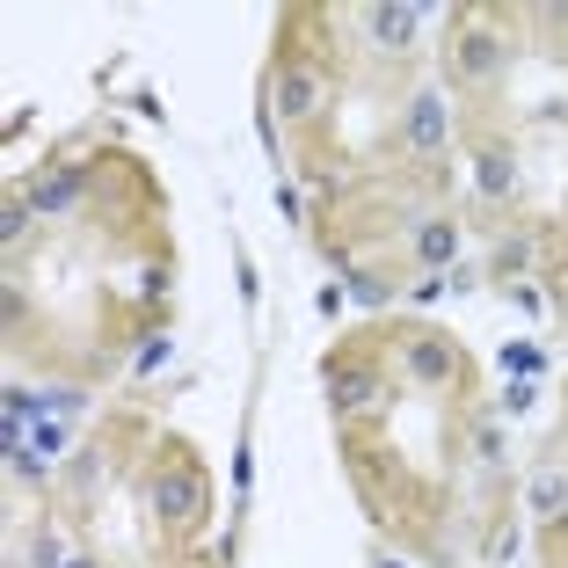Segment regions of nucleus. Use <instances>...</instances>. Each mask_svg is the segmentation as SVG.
Segmentation results:
<instances>
[{
  "mask_svg": "<svg viewBox=\"0 0 568 568\" xmlns=\"http://www.w3.org/2000/svg\"><path fill=\"white\" fill-rule=\"evenodd\" d=\"M416 30H423V8H408V0H402V8H365V37L379 51H408Z\"/></svg>",
  "mask_w": 568,
  "mask_h": 568,
  "instance_id": "1a4fd4ad",
  "label": "nucleus"
},
{
  "mask_svg": "<svg viewBox=\"0 0 568 568\" xmlns=\"http://www.w3.org/2000/svg\"><path fill=\"white\" fill-rule=\"evenodd\" d=\"M525 510L539 525H568V459H539L525 481Z\"/></svg>",
  "mask_w": 568,
  "mask_h": 568,
  "instance_id": "6e6552de",
  "label": "nucleus"
},
{
  "mask_svg": "<svg viewBox=\"0 0 568 568\" xmlns=\"http://www.w3.org/2000/svg\"><path fill=\"white\" fill-rule=\"evenodd\" d=\"M146 503H153V518H161V525L190 532V525H204V510H212V481H204L197 467H161L146 481Z\"/></svg>",
  "mask_w": 568,
  "mask_h": 568,
  "instance_id": "f257e3e1",
  "label": "nucleus"
},
{
  "mask_svg": "<svg viewBox=\"0 0 568 568\" xmlns=\"http://www.w3.org/2000/svg\"><path fill=\"white\" fill-rule=\"evenodd\" d=\"M445 139H452V124H445V102L423 88V95H408V132H402V146L416 153V161H437L445 153Z\"/></svg>",
  "mask_w": 568,
  "mask_h": 568,
  "instance_id": "0eeeda50",
  "label": "nucleus"
},
{
  "mask_svg": "<svg viewBox=\"0 0 568 568\" xmlns=\"http://www.w3.org/2000/svg\"><path fill=\"white\" fill-rule=\"evenodd\" d=\"M503 67H510V44L496 30H459V44H452V73L459 81H496Z\"/></svg>",
  "mask_w": 568,
  "mask_h": 568,
  "instance_id": "423d86ee",
  "label": "nucleus"
},
{
  "mask_svg": "<svg viewBox=\"0 0 568 568\" xmlns=\"http://www.w3.org/2000/svg\"><path fill=\"white\" fill-rule=\"evenodd\" d=\"M59 452H67V430L37 416L30 430H22L16 445H8V467H16V481H44V474L59 467Z\"/></svg>",
  "mask_w": 568,
  "mask_h": 568,
  "instance_id": "20e7f679",
  "label": "nucleus"
},
{
  "mask_svg": "<svg viewBox=\"0 0 568 568\" xmlns=\"http://www.w3.org/2000/svg\"><path fill=\"white\" fill-rule=\"evenodd\" d=\"M474 183H481V197H510V190H518V153L510 146H481L474 153Z\"/></svg>",
  "mask_w": 568,
  "mask_h": 568,
  "instance_id": "9d476101",
  "label": "nucleus"
},
{
  "mask_svg": "<svg viewBox=\"0 0 568 568\" xmlns=\"http://www.w3.org/2000/svg\"><path fill=\"white\" fill-rule=\"evenodd\" d=\"M30 219H37V212H30V204L16 197V204H8V212H0V241H8V248H16V241L30 234Z\"/></svg>",
  "mask_w": 568,
  "mask_h": 568,
  "instance_id": "dca6fc26",
  "label": "nucleus"
},
{
  "mask_svg": "<svg viewBox=\"0 0 568 568\" xmlns=\"http://www.w3.org/2000/svg\"><path fill=\"white\" fill-rule=\"evenodd\" d=\"M277 110H284L292 124L314 118V110H321V81H314V73H300V67H284V73H277Z\"/></svg>",
  "mask_w": 568,
  "mask_h": 568,
  "instance_id": "f8f14e48",
  "label": "nucleus"
},
{
  "mask_svg": "<svg viewBox=\"0 0 568 568\" xmlns=\"http://www.w3.org/2000/svg\"><path fill=\"white\" fill-rule=\"evenodd\" d=\"M379 394H386L379 365H365V357H343V365H328V408H335V416H365Z\"/></svg>",
  "mask_w": 568,
  "mask_h": 568,
  "instance_id": "7ed1b4c3",
  "label": "nucleus"
},
{
  "mask_svg": "<svg viewBox=\"0 0 568 568\" xmlns=\"http://www.w3.org/2000/svg\"><path fill=\"white\" fill-rule=\"evenodd\" d=\"M102 481V452L88 445V452H73V467H67V488H73V503H88V488Z\"/></svg>",
  "mask_w": 568,
  "mask_h": 568,
  "instance_id": "ddd939ff",
  "label": "nucleus"
},
{
  "mask_svg": "<svg viewBox=\"0 0 568 568\" xmlns=\"http://www.w3.org/2000/svg\"><path fill=\"white\" fill-rule=\"evenodd\" d=\"M351 300L357 306H386V284L372 277V270H357V277H351Z\"/></svg>",
  "mask_w": 568,
  "mask_h": 568,
  "instance_id": "f3484780",
  "label": "nucleus"
},
{
  "mask_svg": "<svg viewBox=\"0 0 568 568\" xmlns=\"http://www.w3.org/2000/svg\"><path fill=\"white\" fill-rule=\"evenodd\" d=\"M88 183H95V168H88V161H67V168H51V175H37V183L22 190V204H30L37 219H67V212H81Z\"/></svg>",
  "mask_w": 568,
  "mask_h": 568,
  "instance_id": "f03ea898",
  "label": "nucleus"
},
{
  "mask_svg": "<svg viewBox=\"0 0 568 568\" xmlns=\"http://www.w3.org/2000/svg\"><path fill=\"white\" fill-rule=\"evenodd\" d=\"M532 394H539V386H532V379H518L510 394H503V408H510V416H525V408H532Z\"/></svg>",
  "mask_w": 568,
  "mask_h": 568,
  "instance_id": "a211bd4d",
  "label": "nucleus"
},
{
  "mask_svg": "<svg viewBox=\"0 0 568 568\" xmlns=\"http://www.w3.org/2000/svg\"><path fill=\"white\" fill-rule=\"evenodd\" d=\"M474 452H481L488 467H503V459H510V437H503L496 423H481V430H474Z\"/></svg>",
  "mask_w": 568,
  "mask_h": 568,
  "instance_id": "2eb2a0df",
  "label": "nucleus"
},
{
  "mask_svg": "<svg viewBox=\"0 0 568 568\" xmlns=\"http://www.w3.org/2000/svg\"><path fill=\"white\" fill-rule=\"evenodd\" d=\"M532 263V241H496V277H518Z\"/></svg>",
  "mask_w": 568,
  "mask_h": 568,
  "instance_id": "4468645a",
  "label": "nucleus"
},
{
  "mask_svg": "<svg viewBox=\"0 0 568 568\" xmlns=\"http://www.w3.org/2000/svg\"><path fill=\"white\" fill-rule=\"evenodd\" d=\"M416 255H423V270L437 277V270L459 255V219H423V226H416Z\"/></svg>",
  "mask_w": 568,
  "mask_h": 568,
  "instance_id": "9b49d317",
  "label": "nucleus"
},
{
  "mask_svg": "<svg viewBox=\"0 0 568 568\" xmlns=\"http://www.w3.org/2000/svg\"><path fill=\"white\" fill-rule=\"evenodd\" d=\"M408 379H416V386H452V379H459V351H452V335H437V328L408 335Z\"/></svg>",
  "mask_w": 568,
  "mask_h": 568,
  "instance_id": "39448f33",
  "label": "nucleus"
}]
</instances>
